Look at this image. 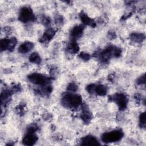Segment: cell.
<instances>
[{
  "mask_svg": "<svg viewBox=\"0 0 146 146\" xmlns=\"http://www.w3.org/2000/svg\"><path fill=\"white\" fill-rule=\"evenodd\" d=\"M84 30V27L82 25H79L73 27L71 31V36L74 39H76L80 37Z\"/></svg>",
  "mask_w": 146,
  "mask_h": 146,
  "instance_id": "obj_11",
  "label": "cell"
},
{
  "mask_svg": "<svg viewBox=\"0 0 146 146\" xmlns=\"http://www.w3.org/2000/svg\"><path fill=\"white\" fill-rule=\"evenodd\" d=\"M82 100L80 95L66 92L64 94L62 102L63 106L70 108H75L82 103Z\"/></svg>",
  "mask_w": 146,
  "mask_h": 146,
  "instance_id": "obj_1",
  "label": "cell"
},
{
  "mask_svg": "<svg viewBox=\"0 0 146 146\" xmlns=\"http://www.w3.org/2000/svg\"><path fill=\"white\" fill-rule=\"evenodd\" d=\"M19 19L22 22H27L33 21L35 19V16L32 10L28 7H23L19 13Z\"/></svg>",
  "mask_w": 146,
  "mask_h": 146,
  "instance_id": "obj_4",
  "label": "cell"
},
{
  "mask_svg": "<svg viewBox=\"0 0 146 146\" xmlns=\"http://www.w3.org/2000/svg\"><path fill=\"white\" fill-rule=\"evenodd\" d=\"M145 82V75H143L141 77H140L137 80V84H144Z\"/></svg>",
  "mask_w": 146,
  "mask_h": 146,
  "instance_id": "obj_22",
  "label": "cell"
},
{
  "mask_svg": "<svg viewBox=\"0 0 146 146\" xmlns=\"http://www.w3.org/2000/svg\"><path fill=\"white\" fill-rule=\"evenodd\" d=\"M50 22H51V21L50 20L49 18H47V17H44L43 22V23H44L46 25H49V23H50Z\"/></svg>",
  "mask_w": 146,
  "mask_h": 146,
  "instance_id": "obj_23",
  "label": "cell"
},
{
  "mask_svg": "<svg viewBox=\"0 0 146 146\" xmlns=\"http://www.w3.org/2000/svg\"><path fill=\"white\" fill-rule=\"evenodd\" d=\"M83 109V112L82 113L81 118L84 123H88L91 120V117H92L91 114L90 112L89 111V110L88 109H87L86 106H84Z\"/></svg>",
  "mask_w": 146,
  "mask_h": 146,
  "instance_id": "obj_13",
  "label": "cell"
},
{
  "mask_svg": "<svg viewBox=\"0 0 146 146\" xmlns=\"http://www.w3.org/2000/svg\"><path fill=\"white\" fill-rule=\"evenodd\" d=\"M139 125L141 128H145V113L143 112L140 114L139 117Z\"/></svg>",
  "mask_w": 146,
  "mask_h": 146,
  "instance_id": "obj_19",
  "label": "cell"
},
{
  "mask_svg": "<svg viewBox=\"0 0 146 146\" xmlns=\"http://www.w3.org/2000/svg\"><path fill=\"white\" fill-rule=\"evenodd\" d=\"M38 137L34 132H29L23 137L22 139V143L26 145H34L37 141Z\"/></svg>",
  "mask_w": 146,
  "mask_h": 146,
  "instance_id": "obj_7",
  "label": "cell"
},
{
  "mask_svg": "<svg viewBox=\"0 0 146 146\" xmlns=\"http://www.w3.org/2000/svg\"><path fill=\"white\" fill-rule=\"evenodd\" d=\"M80 19L82 22L86 25L91 26L94 27L96 26V23L94 22V21H93L91 18H90L87 15H86V14L84 13H82L80 14Z\"/></svg>",
  "mask_w": 146,
  "mask_h": 146,
  "instance_id": "obj_12",
  "label": "cell"
},
{
  "mask_svg": "<svg viewBox=\"0 0 146 146\" xmlns=\"http://www.w3.org/2000/svg\"><path fill=\"white\" fill-rule=\"evenodd\" d=\"M11 94V91L10 90H5L1 93V102L2 105L6 104L8 102Z\"/></svg>",
  "mask_w": 146,
  "mask_h": 146,
  "instance_id": "obj_15",
  "label": "cell"
},
{
  "mask_svg": "<svg viewBox=\"0 0 146 146\" xmlns=\"http://www.w3.org/2000/svg\"><path fill=\"white\" fill-rule=\"evenodd\" d=\"M94 92L99 96H104L107 94V88L104 86L102 84L95 85Z\"/></svg>",
  "mask_w": 146,
  "mask_h": 146,
  "instance_id": "obj_14",
  "label": "cell"
},
{
  "mask_svg": "<svg viewBox=\"0 0 146 146\" xmlns=\"http://www.w3.org/2000/svg\"><path fill=\"white\" fill-rule=\"evenodd\" d=\"M17 44V40L15 38L3 39L1 42V50L2 51H12Z\"/></svg>",
  "mask_w": 146,
  "mask_h": 146,
  "instance_id": "obj_6",
  "label": "cell"
},
{
  "mask_svg": "<svg viewBox=\"0 0 146 146\" xmlns=\"http://www.w3.org/2000/svg\"><path fill=\"white\" fill-rule=\"evenodd\" d=\"M79 57L84 60H87L90 59V56L87 53H85V52H81L80 54H79Z\"/></svg>",
  "mask_w": 146,
  "mask_h": 146,
  "instance_id": "obj_21",
  "label": "cell"
},
{
  "mask_svg": "<svg viewBox=\"0 0 146 146\" xmlns=\"http://www.w3.org/2000/svg\"><path fill=\"white\" fill-rule=\"evenodd\" d=\"M131 38L133 42L139 43L142 42L144 39L145 36L141 33H133L131 35Z\"/></svg>",
  "mask_w": 146,
  "mask_h": 146,
  "instance_id": "obj_18",
  "label": "cell"
},
{
  "mask_svg": "<svg viewBox=\"0 0 146 146\" xmlns=\"http://www.w3.org/2000/svg\"><path fill=\"white\" fill-rule=\"evenodd\" d=\"M28 79L32 83L39 86H45L50 82V78L38 73L30 74L28 76Z\"/></svg>",
  "mask_w": 146,
  "mask_h": 146,
  "instance_id": "obj_3",
  "label": "cell"
},
{
  "mask_svg": "<svg viewBox=\"0 0 146 146\" xmlns=\"http://www.w3.org/2000/svg\"><path fill=\"white\" fill-rule=\"evenodd\" d=\"M79 48L78 44L75 41L71 42L67 46L68 51L71 53L77 52L79 51Z\"/></svg>",
  "mask_w": 146,
  "mask_h": 146,
  "instance_id": "obj_16",
  "label": "cell"
},
{
  "mask_svg": "<svg viewBox=\"0 0 146 146\" xmlns=\"http://www.w3.org/2000/svg\"><path fill=\"white\" fill-rule=\"evenodd\" d=\"M111 99L117 104L120 110H124L127 107L128 99L124 94L121 93L116 94L111 97Z\"/></svg>",
  "mask_w": 146,
  "mask_h": 146,
  "instance_id": "obj_5",
  "label": "cell"
},
{
  "mask_svg": "<svg viewBox=\"0 0 146 146\" xmlns=\"http://www.w3.org/2000/svg\"><path fill=\"white\" fill-rule=\"evenodd\" d=\"M33 47H34V44L32 42H26L20 45V46L19 47L18 50L22 54H25L31 51L33 49Z\"/></svg>",
  "mask_w": 146,
  "mask_h": 146,
  "instance_id": "obj_10",
  "label": "cell"
},
{
  "mask_svg": "<svg viewBox=\"0 0 146 146\" xmlns=\"http://www.w3.org/2000/svg\"><path fill=\"white\" fill-rule=\"evenodd\" d=\"M78 89L77 86L74 83H71L68 85L67 90L70 91L71 92H75Z\"/></svg>",
  "mask_w": 146,
  "mask_h": 146,
  "instance_id": "obj_20",
  "label": "cell"
},
{
  "mask_svg": "<svg viewBox=\"0 0 146 146\" xmlns=\"http://www.w3.org/2000/svg\"><path fill=\"white\" fill-rule=\"evenodd\" d=\"M123 136V132L120 129L104 133L102 136V140L104 143H113L120 140Z\"/></svg>",
  "mask_w": 146,
  "mask_h": 146,
  "instance_id": "obj_2",
  "label": "cell"
},
{
  "mask_svg": "<svg viewBox=\"0 0 146 146\" xmlns=\"http://www.w3.org/2000/svg\"><path fill=\"white\" fill-rule=\"evenodd\" d=\"M80 144L83 145H99L100 143L95 137L87 135L82 139Z\"/></svg>",
  "mask_w": 146,
  "mask_h": 146,
  "instance_id": "obj_8",
  "label": "cell"
},
{
  "mask_svg": "<svg viewBox=\"0 0 146 146\" xmlns=\"http://www.w3.org/2000/svg\"><path fill=\"white\" fill-rule=\"evenodd\" d=\"M29 60L31 63L39 64L41 62V58L37 52H33L29 56Z\"/></svg>",
  "mask_w": 146,
  "mask_h": 146,
  "instance_id": "obj_17",
  "label": "cell"
},
{
  "mask_svg": "<svg viewBox=\"0 0 146 146\" xmlns=\"http://www.w3.org/2000/svg\"><path fill=\"white\" fill-rule=\"evenodd\" d=\"M55 34V30L53 29L49 28L47 29L44 34H43L42 36L40 39V42H46L50 40Z\"/></svg>",
  "mask_w": 146,
  "mask_h": 146,
  "instance_id": "obj_9",
  "label": "cell"
}]
</instances>
